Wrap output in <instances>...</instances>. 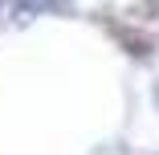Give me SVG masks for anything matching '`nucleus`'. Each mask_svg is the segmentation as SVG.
Here are the masks:
<instances>
[{"instance_id":"1","label":"nucleus","mask_w":159,"mask_h":155,"mask_svg":"<svg viewBox=\"0 0 159 155\" xmlns=\"http://www.w3.org/2000/svg\"><path fill=\"white\" fill-rule=\"evenodd\" d=\"M53 4H66V0H16L20 12H41V8H53Z\"/></svg>"}]
</instances>
